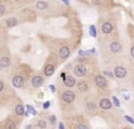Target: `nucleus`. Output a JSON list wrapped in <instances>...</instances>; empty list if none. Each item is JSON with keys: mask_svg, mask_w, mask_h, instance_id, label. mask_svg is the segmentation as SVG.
Here are the masks:
<instances>
[{"mask_svg": "<svg viewBox=\"0 0 134 129\" xmlns=\"http://www.w3.org/2000/svg\"><path fill=\"white\" fill-rule=\"evenodd\" d=\"M74 72H75L76 76L83 77L87 75V68H85L84 64H78V65H76V68L74 69Z\"/></svg>", "mask_w": 134, "mask_h": 129, "instance_id": "f257e3e1", "label": "nucleus"}, {"mask_svg": "<svg viewBox=\"0 0 134 129\" xmlns=\"http://www.w3.org/2000/svg\"><path fill=\"white\" fill-rule=\"evenodd\" d=\"M62 98L66 103H72V102L75 101V94L72 91H64L62 94Z\"/></svg>", "mask_w": 134, "mask_h": 129, "instance_id": "f03ea898", "label": "nucleus"}, {"mask_svg": "<svg viewBox=\"0 0 134 129\" xmlns=\"http://www.w3.org/2000/svg\"><path fill=\"white\" fill-rule=\"evenodd\" d=\"M114 76L118 77V78H125L127 76V71L123 66H116L115 70H114Z\"/></svg>", "mask_w": 134, "mask_h": 129, "instance_id": "7ed1b4c3", "label": "nucleus"}, {"mask_svg": "<svg viewBox=\"0 0 134 129\" xmlns=\"http://www.w3.org/2000/svg\"><path fill=\"white\" fill-rule=\"evenodd\" d=\"M95 84H96L99 88H106L107 81L103 76H96V78H95Z\"/></svg>", "mask_w": 134, "mask_h": 129, "instance_id": "20e7f679", "label": "nucleus"}, {"mask_svg": "<svg viewBox=\"0 0 134 129\" xmlns=\"http://www.w3.org/2000/svg\"><path fill=\"white\" fill-rule=\"evenodd\" d=\"M12 84H13V86H16V88H22V86L24 85V78H23L22 76H16L12 80Z\"/></svg>", "mask_w": 134, "mask_h": 129, "instance_id": "39448f33", "label": "nucleus"}, {"mask_svg": "<svg viewBox=\"0 0 134 129\" xmlns=\"http://www.w3.org/2000/svg\"><path fill=\"white\" fill-rule=\"evenodd\" d=\"M69 56H70V50H69L68 46H62L61 49H59V57L63 59L68 58Z\"/></svg>", "mask_w": 134, "mask_h": 129, "instance_id": "423d86ee", "label": "nucleus"}, {"mask_svg": "<svg viewBox=\"0 0 134 129\" xmlns=\"http://www.w3.org/2000/svg\"><path fill=\"white\" fill-rule=\"evenodd\" d=\"M101 31H102L104 34H108L113 31V25L110 23H103L102 26H101Z\"/></svg>", "mask_w": 134, "mask_h": 129, "instance_id": "0eeeda50", "label": "nucleus"}, {"mask_svg": "<svg viewBox=\"0 0 134 129\" xmlns=\"http://www.w3.org/2000/svg\"><path fill=\"white\" fill-rule=\"evenodd\" d=\"M100 107L102 109H104V110H108V109L112 108V102L109 101L108 98H102L100 101Z\"/></svg>", "mask_w": 134, "mask_h": 129, "instance_id": "6e6552de", "label": "nucleus"}, {"mask_svg": "<svg viewBox=\"0 0 134 129\" xmlns=\"http://www.w3.org/2000/svg\"><path fill=\"white\" fill-rule=\"evenodd\" d=\"M121 49H122V46L119 42H113V43L110 44V51H112V52H114V53L120 52Z\"/></svg>", "mask_w": 134, "mask_h": 129, "instance_id": "1a4fd4ad", "label": "nucleus"}, {"mask_svg": "<svg viewBox=\"0 0 134 129\" xmlns=\"http://www.w3.org/2000/svg\"><path fill=\"white\" fill-rule=\"evenodd\" d=\"M43 77L41 76H34L33 78H32V85L34 86V88H38V86H41L42 84H43Z\"/></svg>", "mask_w": 134, "mask_h": 129, "instance_id": "9d476101", "label": "nucleus"}, {"mask_svg": "<svg viewBox=\"0 0 134 129\" xmlns=\"http://www.w3.org/2000/svg\"><path fill=\"white\" fill-rule=\"evenodd\" d=\"M63 81H64V85L69 86V88H71V86H74L76 84L75 78H74V77H71V76H66Z\"/></svg>", "mask_w": 134, "mask_h": 129, "instance_id": "9b49d317", "label": "nucleus"}, {"mask_svg": "<svg viewBox=\"0 0 134 129\" xmlns=\"http://www.w3.org/2000/svg\"><path fill=\"white\" fill-rule=\"evenodd\" d=\"M17 24H18V20H17L14 17H11V18H8L6 20V26L7 27H14Z\"/></svg>", "mask_w": 134, "mask_h": 129, "instance_id": "f8f14e48", "label": "nucleus"}, {"mask_svg": "<svg viewBox=\"0 0 134 129\" xmlns=\"http://www.w3.org/2000/svg\"><path fill=\"white\" fill-rule=\"evenodd\" d=\"M53 72H55V68L51 64H47L45 66V69H44V74L46 75V76H51V75H53Z\"/></svg>", "mask_w": 134, "mask_h": 129, "instance_id": "ddd939ff", "label": "nucleus"}, {"mask_svg": "<svg viewBox=\"0 0 134 129\" xmlns=\"http://www.w3.org/2000/svg\"><path fill=\"white\" fill-rule=\"evenodd\" d=\"M9 58L8 57H3L0 58V68H8L9 66Z\"/></svg>", "mask_w": 134, "mask_h": 129, "instance_id": "4468645a", "label": "nucleus"}, {"mask_svg": "<svg viewBox=\"0 0 134 129\" xmlns=\"http://www.w3.org/2000/svg\"><path fill=\"white\" fill-rule=\"evenodd\" d=\"M14 113H16L18 116H23L24 113H25V111H24V107H23L22 104H18L16 107V109H14Z\"/></svg>", "mask_w": 134, "mask_h": 129, "instance_id": "2eb2a0df", "label": "nucleus"}, {"mask_svg": "<svg viewBox=\"0 0 134 129\" xmlns=\"http://www.w3.org/2000/svg\"><path fill=\"white\" fill-rule=\"evenodd\" d=\"M36 7H37L38 9H41V11H44V9L47 8V4L45 3V1H38V3L36 4Z\"/></svg>", "mask_w": 134, "mask_h": 129, "instance_id": "dca6fc26", "label": "nucleus"}, {"mask_svg": "<svg viewBox=\"0 0 134 129\" xmlns=\"http://www.w3.org/2000/svg\"><path fill=\"white\" fill-rule=\"evenodd\" d=\"M5 129H17V124L14 121H8L5 124Z\"/></svg>", "mask_w": 134, "mask_h": 129, "instance_id": "f3484780", "label": "nucleus"}, {"mask_svg": "<svg viewBox=\"0 0 134 129\" xmlns=\"http://www.w3.org/2000/svg\"><path fill=\"white\" fill-rule=\"evenodd\" d=\"M78 86V90L80 91H85V90L88 89V84L85 83V82H80V83L77 84Z\"/></svg>", "mask_w": 134, "mask_h": 129, "instance_id": "a211bd4d", "label": "nucleus"}, {"mask_svg": "<svg viewBox=\"0 0 134 129\" xmlns=\"http://www.w3.org/2000/svg\"><path fill=\"white\" fill-rule=\"evenodd\" d=\"M89 34H90L91 37H96V27L94 25L89 26Z\"/></svg>", "mask_w": 134, "mask_h": 129, "instance_id": "6ab92c4d", "label": "nucleus"}, {"mask_svg": "<svg viewBox=\"0 0 134 129\" xmlns=\"http://www.w3.org/2000/svg\"><path fill=\"white\" fill-rule=\"evenodd\" d=\"M37 126L39 127L41 129H44V128H46V122H45L44 120H39L37 122Z\"/></svg>", "mask_w": 134, "mask_h": 129, "instance_id": "aec40b11", "label": "nucleus"}, {"mask_svg": "<svg viewBox=\"0 0 134 129\" xmlns=\"http://www.w3.org/2000/svg\"><path fill=\"white\" fill-rule=\"evenodd\" d=\"M113 103H114L115 107H120V102H119V100L116 97H113Z\"/></svg>", "mask_w": 134, "mask_h": 129, "instance_id": "412c9836", "label": "nucleus"}, {"mask_svg": "<svg viewBox=\"0 0 134 129\" xmlns=\"http://www.w3.org/2000/svg\"><path fill=\"white\" fill-rule=\"evenodd\" d=\"M88 108H89V109H95V108H96V105H95V103H94V102H89V103H88Z\"/></svg>", "mask_w": 134, "mask_h": 129, "instance_id": "4be33fe9", "label": "nucleus"}, {"mask_svg": "<svg viewBox=\"0 0 134 129\" xmlns=\"http://www.w3.org/2000/svg\"><path fill=\"white\" fill-rule=\"evenodd\" d=\"M125 120H126V121H128V122H129V123H133V124H134V120H133V118H132V117L127 116V115H126V116H125Z\"/></svg>", "mask_w": 134, "mask_h": 129, "instance_id": "5701e85b", "label": "nucleus"}, {"mask_svg": "<svg viewBox=\"0 0 134 129\" xmlns=\"http://www.w3.org/2000/svg\"><path fill=\"white\" fill-rule=\"evenodd\" d=\"M4 13H5V6L0 5V15H3Z\"/></svg>", "mask_w": 134, "mask_h": 129, "instance_id": "b1692460", "label": "nucleus"}, {"mask_svg": "<svg viewBox=\"0 0 134 129\" xmlns=\"http://www.w3.org/2000/svg\"><path fill=\"white\" fill-rule=\"evenodd\" d=\"M76 129H89L87 126H83V124H80V126L76 127Z\"/></svg>", "mask_w": 134, "mask_h": 129, "instance_id": "393cba45", "label": "nucleus"}, {"mask_svg": "<svg viewBox=\"0 0 134 129\" xmlns=\"http://www.w3.org/2000/svg\"><path fill=\"white\" fill-rule=\"evenodd\" d=\"M43 107H44V109H47V108L50 107V102H45Z\"/></svg>", "mask_w": 134, "mask_h": 129, "instance_id": "a878e982", "label": "nucleus"}, {"mask_svg": "<svg viewBox=\"0 0 134 129\" xmlns=\"http://www.w3.org/2000/svg\"><path fill=\"white\" fill-rule=\"evenodd\" d=\"M91 4H94V5H100V0H91Z\"/></svg>", "mask_w": 134, "mask_h": 129, "instance_id": "bb28decb", "label": "nucleus"}, {"mask_svg": "<svg viewBox=\"0 0 134 129\" xmlns=\"http://www.w3.org/2000/svg\"><path fill=\"white\" fill-rule=\"evenodd\" d=\"M50 121H51V123H55V122H56V117H55V116H51V117H50Z\"/></svg>", "mask_w": 134, "mask_h": 129, "instance_id": "cd10ccee", "label": "nucleus"}, {"mask_svg": "<svg viewBox=\"0 0 134 129\" xmlns=\"http://www.w3.org/2000/svg\"><path fill=\"white\" fill-rule=\"evenodd\" d=\"M131 56L134 58V46H132V47H131Z\"/></svg>", "mask_w": 134, "mask_h": 129, "instance_id": "c85d7f7f", "label": "nucleus"}, {"mask_svg": "<svg viewBox=\"0 0 134 129\" xmlns=\"http://www.w3.org/2000/svg\"><path fill=\"white\" fill-rule=\"evenodd\" d=\"M104 75H108V76H110V77L114 76V74H112V72H108V71H104Z\"/></svg>", "mask_w": 134, "mask_h": 129, "instance_id": "c756f323", "label": "nucleus"}, {"mask_svg": "<svg viewBox=\"0 0 134 129\" xmlns=\"http://www.w3.org/2000/svg\"><path fill=\"white\" fill-rule=\"evenodd\" d=\"M3 89H4V83L1 82V81H0V91H1Z\"/></svg>", "mask_w": 134, "mask_h": 129, "instance_id": "7c9ffc66", "label": "nucleus"}, {"mask_svg": "<svg viewBox=\"0 0 134 129\" xmlns=\"http://www.w3.org/2000/svg\"><path fill=\"white\" fill-rule=\"evenodd\" d=\"M59 129H64V126H63V123H59Z\"/></svg>", "mask_w": 134, "mask_h": 129, "instance_id": "2f4dec72", "label": "nucleus"}, {"mask_svg": "<svg viewBox=\"0 0 134 129\" xmlns=\"http://www.w3.org/2000/svg\"><path fill=\"white\" fill-rule=\"evenodd\" d=\"M64 4H66V5H69V0H62Z\"/></svg>", "mask_w": 134, "mask_h": 129, "instance_id": "473e14b6", "label": "nucleus"}, {"mask_svg": "<svg viewBox=\"0 0 134 129\" xmlns=\"http://www.w3.org/2000/svg\"><path fill=\"white\" fill-rule=\"evenodd\" d=\"M25 129H32V126H31V124H28V126H26Z\"/></svg>", "mask_w": 134, "mask_h": 129, "instance_id": "72a5a7b5", "label": "nucleus"}, {"mask_svg": "<svg viewBox=\"0 0 134 129\" xmlns=\"http://www.w3.org/2000/svg\"><path fill=\"white\" fill-rule=\"evenodd\" d=\"M80 1H84V0H80Z\"/></svg>", "mask_w": 134, "mask_h": 129, "instance_id": "f704fd0d", "label": "nucleus"}, {"mask_svg": "<svg viewBox=\"0 0 134 129\" xmlns=\"http://www.w3.org/2000/svg\"><path fill=\"white\" fill-rule=\"evenodd\" d=\"M123 129H128V128H123Z\"/></svg>", "mask_w": 134, "mask_h": 129, "instance_id": "c9c22d12", "label": "nucleus"}]
</instances>
